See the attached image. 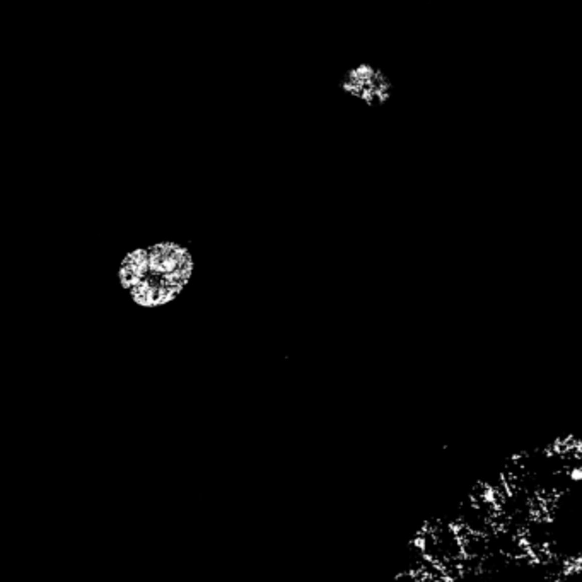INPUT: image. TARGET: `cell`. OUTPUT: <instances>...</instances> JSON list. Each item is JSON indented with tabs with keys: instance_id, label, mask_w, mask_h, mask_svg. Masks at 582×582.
<instances>
[{
	"instance_id": "7a4b0ae2",
	"label": "cell",
	"mask_w": 582,
	"mask_h": 582,
	"mask_svg": "<svg viewBox=\"0 0 582 582\" xmlns=\"http://www.w3.org/2000/svg\"><path fill=\"white\" fill-rule=\"evenodd\" d=\"M340 89L370 108H377L393 98L395 84L382 69L364 62L341 75Z\"/></svg>"
},
{
	"instance_id": "6da1fadb",
	"label": "cell",
	"mask_w": 582,
	"mask_h": 582,
	"mask_svg": "<svg viewBox=\"0 0 582 582\" xmlns=\"http://www.w3.org/2000/svg\"><path fill=\"white\" fill-rule=\"evenodd\" d=\"M193 272L191 251L179 243L162 241L126 253L118 268V280L137 306L159 307L186 289Z\"/></svg>"
}]
</instances>
